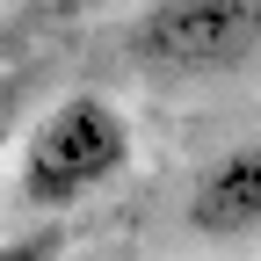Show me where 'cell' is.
<instances>
[{"label": "cell", "instance_id": "6da1fadb", "mask_svg": "<svg viewBox=\"0 0 261 261\" xmlns=\"http://www.w3.org/2000/svg\"><path fill=\"white\" fill-rule=\"evenodd\" d=\"M130 167V123L109 94H65L37 116L15 160V196L29 211H73Z\"/></svg>", "mask_w": 261, "mask_h": 261}, {"label": "cell", "instance_id": "7a4b0ae2", "mask_svg": "<svg viewBox=\"0 0 261 261\" xmlns=\"http://www.w3.org/2000/svg\"><path fill=\"white\" fill-rule=\"evenodd\" d=\"M261 51V0H145L130 58L160 80H211Z\"/></svg>", "mask_w": 261, "mask_h": 261}, {"label": "cell", "instance_id": "3957f363", "mask_svg": "<svg viewBox=\"0 0 261 261\" xmlns=\"http://www.w3.org/2000/svg\"><path fill=\"white\" fill-rule=\"evenodd\" d=\"M189 232L211 240V247H232V240L261 232V138L218 152L189 181Z\"/></svg>", "mask_w": 261, "mask_h": 261}, {"label": "cell", "instance_id": "277c9868", "mask_svg": "<svg viewBox=\"0 0 261 261\" xmlns=\"http://www.w3.org/2000/svg\"><path fill=\"white\" fill-rule=\"evenodd\" d=\"M58 254H65V232H58V225H37V232L0 240V261H58Z\"/></svg>", "mask_w": 261, "mask_h": 261}, {"label": "cell", "instance_id": "5b68a950", "mask_svg": "<svg viewBox=\"0 0 261 261\" xmlns=\"http://www.w3.org/2000/svg\"><path fill=\"white\" fill-rule=\"evenodd\" d=\"M0 145H8V116H0Z\"/></svg>", "mask_w": 261, "mask_h": 261}]
</instances>
